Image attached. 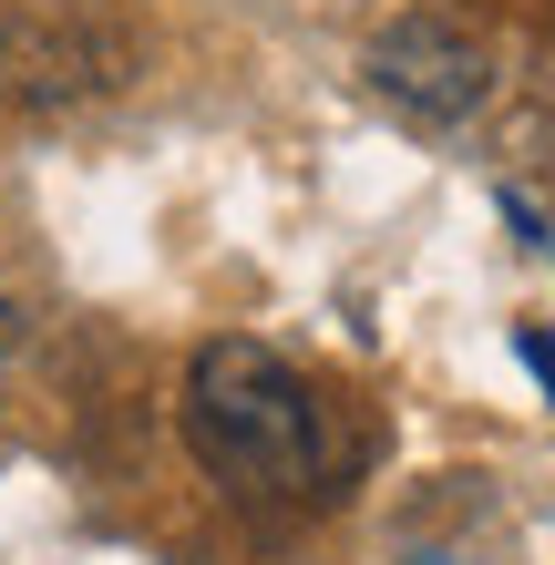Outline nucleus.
Segmentation results:
<instances>
[{
	"label": "nucleus",
	"mask_w": 555,
	"mask_h": 565,
	"mask_svg": "<svg viewBox=\"0 0 555 565\" xmlns=\"http://www.w3.org/2000/svg\"><path fill=\"white\" fill-rule=\"evenodd\" d=\"M0 350H11V309H0Z\"/></svg>",
	"instance_id": "obj_3"
},
{
	"label": "nucleus",
	"mask_w": 555,
	"mask_h": 565,
	"mask_svg": "<svg viewBox=\"0 0 555 565\" xmlns=\"http://www.w3.org/2000/svg\"><path fill=\"white\" fill-rule=\"evenodd\" d=\"M185 443L247 504H319L340 473L319 391L257 340H206L185 371Z\"/></svg>",
	"instance_id": "obj_1"
},
{
	"label": "nucleus",
	"mask_w": 555,
	"mask_h": 565,
	"mask_svg": "<svg viewBox=\"0 0 555 565\" xmlns=\"http://www.w3.org/2000/svg\"><path fill=\"white\" fill-rule=\"evenodd\" d=\"M371 73H381L391 104H412V114H463L473 93H483V52L463 42V31H442V21H412V31L381 42Z\"/></svg>",
	"instance_id": "obj_2"
}]
</instances>
